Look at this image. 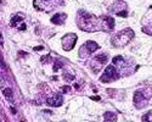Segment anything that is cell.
<instances>
[{
  "mask_svg": "<svg viewBox=\"0 0 152 122\" xmlns=\"http://www.w3.org/2000/svg\"><path fill=\"white\" fill-rule=\"evenodd\" d=\"M107 60H108V54L101 53V54H99L97 56H95L90 61V62H89V67L93 70L94 73H97L101 68H102V66L107 62Z\"/></svg>",
  "mask_w": 152,
  "mask_h": 122,
  "instance_id": "52a82bcc",
  "label": "cell"
},
{
  "mask_svg": "<svg viewBox=\"0 0 152 122\" xmlns=\"http://www.w3.org/2000/svg\"><path fill=\"white\" fill-rule=\"evenodd\" d=\"M62 49L65 51H71L72 49L75 45V42H77V34L74 33H67L66 35L62 37Z\"/></svg>",
  "mask_w": 152,
  "mask_h": 122,
  "instance_id": "8fae6325",
  "label": "cell"
},
{
  "mask_svg": "<svg viewBox=\"0 0 152 122\" xmlns=\"http://www.w3.org/2000/svg\"><path fill=\"white\" fill-rule=\"evenodd\" d=\"M99 48H100V45H99L97 43H95V42H93V40H89V42L84 43V44L79 48L78 55H79V57H82V59H86L88 56H90L94 51H96Z\"/></svg>",
  "mask_w": 152,
  "mask_h": 122,
  "instance_id": "ba28073f",
  "label": "cell"
},
{
  "mask_svg": "<svg viewBox=\"0 0 152 122\" xmlns=\"http://www.w3.org/2000/svg\"><path fill=\"white\" fill-rule=\"evenodd\" d=\"M77 26L84 32H111L115 28V20L111 16H95L84 10L77 14Z\"/></svg>",
  "mask_w": 152,
  "mask_h": 122,
  "instance_id": "6da1fadb",
  "label": "cell"
},
{
  "mask_svg": "<svg viewBox=\"0 0 152 122\" xmlns=\"http://www.w3.org/2000/svg\"><path fill=\"white\" fill-rule=\"evenodd\" d=\"M33 5L39 11L51 12L57 7L65 5V0H34Z\"/></svg>",
  "mask_w": 152,
  "mask_h": 122,
  "instance_id": "277c9868",
  "label": "cell"
},
{
  "mask_svg": "<svg viewBox=\"0 0 152 122\" xmlns=\"http://www.w3.org/2000/svg\"><path fill=\"white\" fill-rule=\"evenodd\" d=\"M46 104L57 107V106L62 105V96L60 94H54L53 96H49L46 99Z\"/></svg>",
  "mask_w": 152,
  "mask_h": 122,
  "instance_id": "4fadbf2b",
  "label": "cell"
},
{
  "mask_svg": "<svg viewBox=\"0 0 152 122\" xmlns=\"http://www.w3.org/2000/svg\"><path fill=\"white\" fill-rule=\"evenodd\" d=\"M10 26L14 27L18 31H24L26 29V23H24V15L22 12H17L14 16L11 17V21H10Z\"/></svg>",
  "mask_w": 152,
  "mask_h": 122,
  "instance_id": "7c38bea8",
  "label": "cell"
},
{
  "mask_svg": "<svg viewBox=\"0 0 152 122\" xmlns=\"http://www.w3.org/2000/svg\"><path fill=\"white\" fill-rule=\"evenodd\" d=\"M66 18H67V15L65 14V12H57V14H55L51 17V22L55 23V24H63L66 21Z\"/></svg>",
  "mask_w": 152,
  "mask_h": 122,
  "instance_id": "5bb4252c",
  "label": "cell"
},
{
  "mask_svg": "<svg viewBox=\"0 0 152 122\" xmlns=\"http://www.w3.org/2000/svg\"><path fill=\"white\" fill-rule=\"evenodd\" d=\"M3 94L6 98V100H9V101L14 100V92H12L11 88H4L3 89Z\"/></svg>",
  "mask_w": 152,
  "mask_h": 122,
  "instance_id": "2e32d148",
  "label": "cell"
},
{
  "mask_svg": "<svg viewBox=\"0 0 152 122\" xmlns=\"http://www.w3.org/2000/svg\"><path fill=\"white\" fill-rule=\"evenodd\" d=\"M141 29L146 34L152 35V5L141 18Z\"/></svg>",
  "mask_w": 152,
  "mask_h": 122,
  "instance_id": "30bf717a",
  "label": "cell"
},
{
  "mask_svg": "<svg viewBox=\"0 0 152 122\" xmlns=\"http://www.w3.org/2000/svg\"><path fill=\"white\" fill-rule=\"evenodd\" d=\"M150 100V95L145 90H136L134 94V105L136 109H144L145 106H147Z\"/></svg>",
  "mask_w": 152,
  "mask_h": 122,
  "instance_id": "9c48e42d",
  "label": "cell"
},
{
  "mask_svg": "<svg viewBox=\"0 0 152 122\" xmlns=\"http://www.w3.org/2000/svg\"><path fill=\"white\" fill-rule=\"evenodd\" d=\"M134 38V31L132 28H125L112 37V45L115 48H123Z\"/></svg>",
  "mask_w": 152,
  "mask_h": 122,
  "instance_id": "3957f363",
  "label": "cell"
},
{
  "mask_svg": "<svg viewBox=\"0 0 152 122\" xmlns=\"http://www.w3.org/2000/svg\"><path fill=\"white\" fill-rule=\"evenodd\" d=\"M142 122H152V110L148 112H146L144 116H142Z\"/></svg>",
  "mask_w": 152,
  "mask_h": 122,
  "instance_id": "e0dca14e",
  "label": "cell"
},
{
  "mask_svg": "<svg viewBox=\"0 0 152 122\" xmlns=\"http://www.w3.org/2000/svg\"><path fill=\"white\" fill-rule=\"evenodd\" d=\"M104 118H105L104 122H117V115L112 111H107L104 115Z\"/></svg>",
  "mask_w": 152,
  "mask_h": 122,
  "instance_id": "9a60e30c",
  "label": "cell"
},
{
  "mask_svg": "<svg viewBox=\"0 0 152 122\" xmlns=\"http://www.w3.org/2000/svg\"><path fill=\"white\" fill-rule=\"evenodd\" d=\"M108 11L117 16L126 17L128 16V4H126L124 0H116V1L108 7Z\"/></svg>",
  "mask_w": 152,
  "mask_h": 122,
  "instance_id": "5b68a950",
  "label": "cell"
},
{
  "mask_svg": "<svg viewBox=\"0 0 152 122\" xmlns=\"http://www.w3.org/2000/svg\"><path fill=\"white\" fill-rule=\"evenodd\" d=\"M112 65H115V67L117 68V71H118L121 77L129 76V75L134 73L139 68V66L134 64L133 60L126 59L124 56H116V57H113Z\"/></svg>",
  "mask_w": 152,
  "mask_h": 122,
  "instance_id": "7a4b0ae2",
  "label": "cell"
},
{
  "mask_svg": "<svg viewBox=\"0 0 152 122\" xmlns=\"http://www.w3.org/2000/svg\"><path fill=\"white\" fill-rule=\"evenodd\" d=\"M119 78H121V76H119L117 68L115 67V65H110L106 67L105 72L102 73V76L100 77V81L102 83H107V82H115Z\"/></svg>",
  "mask_w": 152,
  "mask_h": 122,
  "instance_id": "8992f818",
  "label": "cell"
}]
</instances>
